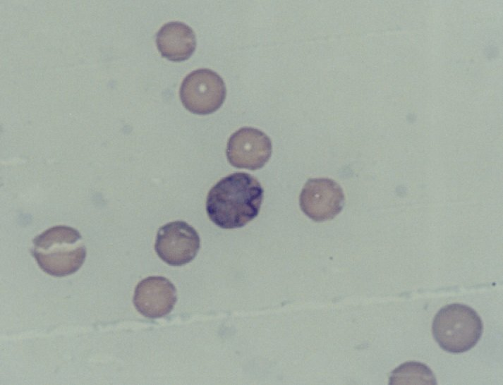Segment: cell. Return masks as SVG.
I'll return each mask as SVG.
<instances>
[{
  "mask_svg": "<svg viewBox=\"0 0 503 385\" xmlns=\"http://www.w3.org/2000/svg\"><path fill=\"white\" fill-rule=\"evenodd\" d=\"M272 152V142L265 133L254 128L243 127L230 136L226 153L233 166L256 170L268 161Z\"/></svg>",
  "mask_w": 503,
  "mask_h": 385,
  "instance_id": "8992f818",
  "label": "cell"
},
{
  "mask_svg": "<svg viewBox=\"0 0 503 385\" xmlns=\"http://www.w3.org/2000/svg\"><path fill=\"white\" fill-rule=\"evenodd\" d=\"M180 99L193 114L206 115L221 107L226 95L223 79L214 71L202 68L190 73L180 87Z\"/></svg>",
  "mask_w": 503,
  "mask_h": 385,
  "instance_id": "277c9868",
  "label": "cell"
},
{
  "mask_svg": "<svg viewBox=\"0 0 503 385\" xmlns=\"http://www.w3.org/2000/svg\"><path fill=\"white\" fill-rule=\"evenodd\" d=\"M483 322L478 313L468 305L452 303L441 308L435 314L432 331L435 341L452 353L469 350L479 341Z\"/></svg>",
  "mask_w": 503,
  "mask_h": 385,
  "instance_id": "3957f363",
  "label": "cell"
},
{
  "mask_svg": "<svg viewBox=\"0 0 503 385\" xmlns=\"http://www.w3.org/2000/svg\"><path fill=\"white\" fill-rule=\"evenodd\" d=\"M300 206L315 221L335 217L342 209L344 195L340 185L329 178L309 179L300 195Z\"/></svg>",
  "mask_w": 503,
  "mask_h": 385,
  "instance_id": "52a82bcc",
  "label": "cell"
},
{
  "mask_svg": "<svg viewBox=\"0 0 503 385\" xmlns=\"http://www.w3.org/2000/svg\"><path fill=\"white\" fill-rule=\"evenodd\" d=\"M389 384H436L437 381L427 365L411 361L401 365L392 372Z\"/></svg>",
  "mask_w": 503,
  "mask_h": 385,
  "instance_id": "30bf717a",
  "label": "cell"
},
{
  "mask_svg": "<svg viewBox=\"0 0 503 385\" xmlns=\"http://www.w3.org/2000/svg\"><path fill=\"white\" fill-rule=\"evenodd\" d=\"M177 300L176 290L167 279L160 276H148L135 287L133 304L144 317L156 319L167 315Z\"/></svg>",
  "mask_w": 503,
  "mask_h": 385,
  "instance_id": "ba28073f",
  "label": "cell"
},
{
  "mask_svg": "<svg viewBox=\"0 0 503 385\" xmlns=\"http://www.w3.org/2000/svg\"><path fill=\"white\" fill-rule=\"evenodd\" d=\"M200 246L198 232L183 221L168 223L157 231L155 251L162 260L171 266L192 261Z\"/></svg>",
  "mask_w": 503,
  "mask_h": 385,
  "instance_id": "5b68a950",
  "label": "cell"
},
{
  "mask_svg": "<svg viewBox=\"0 0 503 385\" xmlns=\"http://www.w3.org/2000/svg\"><path fill=\"white\" fill-rule=\"evenodd\" d=\"M31 250L40 269L61 277L76 272L86 257V248L79 231L68 226L49 228L36 236Z\"/></svg>",
  "mask_w": 503,
  "mask_h": 385,
  "instance_id": "7a4b0ae2",
  "label": "cell"
},
{
  "mask_svg": "<svg viewBox=\"0 0 503 385\" xmlns=\"http://www.w3.org/2000/svg\"><path fill=\"white\" fill-rule=\"evenodd\" d=\"M262 198L263 189L256 178L245 172H236L210 189L206 210L219 227L241 228L257 216Z\"/></svg>",
  "mask_w": 503,
  "mask_h": 385,
  "instance_id": "6da1fadb",
  "label": "cell"
},
{
  "mask_svg": "<svg viewBox=\"0 0 503 385\" xmlns=\"http://www.w3.org/2000/svg\"><path fill=\"white\" fill-rule=\"evenodd\" d=\"M156 44L161 55L171 61L189 59L196 47L193 30L188 25L178 21L164 24L156 35Z\"/></svg>",
  "mask_w": 503,
  "mask_h": 385,
  "instance_id": "9c48e42d",
  "label": "cell"
}]
</instances>
